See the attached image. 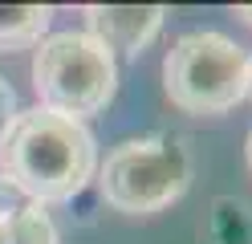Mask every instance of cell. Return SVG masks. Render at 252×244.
<instances>
[{
  "label": "cell",
  "mask_w": 252,
  "mask_h": 244,
  "mask_svg": "<svg viewBox=\"0 0 252 244\" xmlns=\"http://www.w3.org/2000/svg\"><path fill=\"white\" fill-rule=\"evenodd\" d=\"M98 171L94 135L49 110H17L0 130V175L29 204H65Z\"/></svg>",
  "instance_id": "obj_1"
},
{
  "label": "cell",
  "mask_w": 252,
  "mask_h": 244,
  "mask_svg": "<svg viewBox=\"0 0 252 244\" xmlns=\"http://www.w3.org/2000/svg\"><path fill=\"white\" fill-rule=\"evenodd\" d=\"M33 90L41 110L73 122L94 118L114 102L118 61L90 33H45V41L33 49Z\"/></svg>",
  "instance_id": "obj_2"
},
{
  "label": "cell",
  "mask_w": 252,
  "mask_h": 244,
  "mask_svg": "<svg viewBox=\"0 0 252 244\" xmlns=\"http://www.w3.org/2000/svg\"><path fill=\"white\" fill-rule=\"evenodd\" d=\"M191 187V155L175 135L126 139L98 167V195L122 216H155Z\"/></svg>",
  "instance_id": "obj_3"
},
{
  "label": "cell",
  "mask_w": 252,
  "mask_h": 244,
  "mask_svg": "<svg viewBox=\"0 0 252 244\" xmlns=\"http://www.w3.org/2000/svg\"><path fill=\"white\" fill-rule=\"evenodd\" d=\"M163 90L171 106L195 118L228 114L248 94V53L232 37L212 29H195L167 49Z\"/></svg>",
  "instance_id": "obj_4"
},
{
  "label": "cell",
  "mask_w": 252,
  "mask_h": 244,
  "mask_svg": "<svg viewBox=\"0 0 252 244\" xmlns=\"http://www.w3.org/2000/svg\"><path fill=\"white\" fill-rule=\"evenodd\" d=\"M167 21L163 4H90L86 8V33L98 41L106 53L138 57L143 49L159 37Z\"/></svg>",
  "instance_id": "obj_5"
},
{
  "label": "cell",
  "mask_w": 252,
  "mask_h": 244,
  "mask_svg": "<svg viewBox=\"0 0 252 244\" xmlns=\"http://www.w3.org/2000/svg\"><path fill=\"white\" fill-rule=\"evenodd\" d=\"M49 4H0V53L37 49L49 29Z\"/></svg>",
  "instance_id": "obj_6"
},
{
  "label": "cell",
  "mask_w": 252,
  "mask_h": 244,
  "mask_svg": "<svg viewBox=\"0 0 252 244\" xmlns=\"http://www.w3.org/2000/svg\"><path fill=\"white\" fill-rule=\"evenodd\" d=\"M0 244H61V236L49 220V211L37 204H25L8 220H0Z\"/></svg>",
  "instance_id": "obj_7"
},
{
  "label": "cell",
  "mask_w": 252,
  "mask_h": 244,
  "mask_svg": "<svg viewBox=\"0 0 252 244\" xmlns=\"http://www.w3.org/2000/svg\"><path fill=\"white\" fill-rule=\"evenodd\" d=\"M216 240L220 244H252V220L244 204L216 200Z\"/></svg>",
  "instance_id": "obj_8"
},
{
  "label": "cell",
  "mask_w": 252,
  "mask_h": 244,
  "mask_svg": "<svg viewBox=\"0 0 252 244\" xmlns=\"http://www.w3.org/2000/svg\"><path fill=\"white\" fill-rule=\"evenodd\" d=\"M25 204H29V200H25V195H21L17 187H12V183H8V179H4V175H0V220H8V216H12V211H21Z\"/></svg>",
  "instance_id": "obj_9"
},
{
  "label": "cell",
  "mask_w": 252,
  "mask_h": 244,
  "mask_svg": "<svg viewBox=\"0 0 252 244\" xmlns=\"http://www.w3.org/2000/svg\"><path fill=\"white\" fill-rule=\"evenodd\" d=\"M12 114H17V94H12V86L0 77V130L12 122Z\"/></svg>",
  "instance_id": "obj_10"
},
{
  "label": "cell",
  "mask_w": 252,
  "mask_h": 244,
  "mask_svg": "<svg viewBox=\"0 0 252 244\" xmlns=\"http://www.w3.org/2000/svg\"><path fill=\"white\" fill-rule=\"evenodd\" d=\"M236 16H244V25H252V4H240V8H236Z\"/></svg>",
  "instance_id": "obj_11"
},
{
  "label": "cell",
  "mask_w": 252,
  "mask_h": 244,
  "mask_svg": "<svg viewBox=\"0 0 252 244\" xmlns=\"http://www.w3.org/2000/svg\"><path fill=\"white\" fill-rule=\"evenodd\" d=\"M244 159H248V171H252V130H248V142H244Z\"/></svg>",
  "instance_id": "obj_12"
},
{
  "label": "cell",
  "mask_w": 252,
  "mask_h": 244,
  "mask_svg": "<svg viewBox=\"0 0 252 244\" xmlns=\"http://www.w3.org/2000/svg\"><path fill=\"white\" fill-rule=\"evenodd\" d=\"M244 98H252V57H248V94Z\"/></svg>",
  "instance_id": "obj_13"
}]
</instances>
